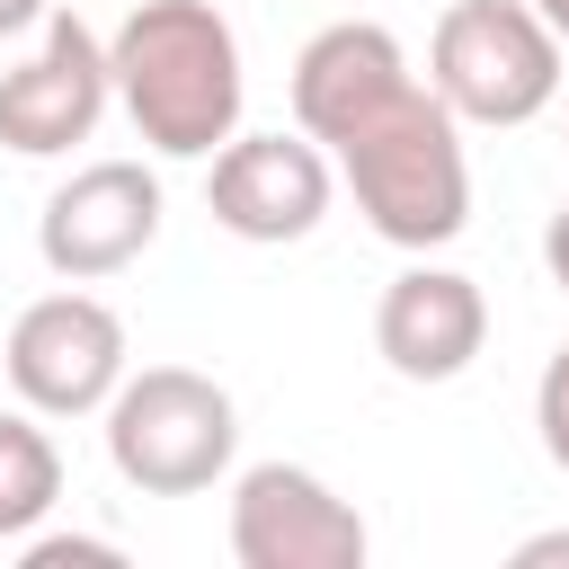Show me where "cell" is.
I'll return each instance as SVG.
<instances>
[{
    "label": "cell",
    "instance_id": "12",
    "mask_svg": "<svg viewBox=\"0 0 569 569\" xmlns=\"http://www.w3.org/2000/svg\"><path fill=\"white\" fill-rule=\"evenodd\" d=\"M533 427H542V453L569 471V347L542 365V382H533Z\"/></svg>",
    "mask_w": 569,
    "mask_h": 569
},
{
    "label": "cell",
    "instance_id": "1",
    "mask_svg": "<svg viewBox=\"0 0 569 569\" xmlns=\"http://www.w3.org/2000/svg\"><path fill=\"white\" fill-rule=\"evenodd\" d=\"M293 124L338 160L356 187V213L391 249H445L471 222V169H462V116L436 98V80L409 71L400 36L373 18H338L293 53Z\"/></svg>",
    "mask_w": 569,
    "mask_h": 569
},
{
    "label": "cell",
    "instance_id": "2",
    "mask_svg": "<svg viewBox=\"0 0 569 569\" xmlns=\"http://www.w3.org/2000/svg\"><path fill=\"white\" fill-rule=\"evenodd\" d=\"M116 98L133 133L160 160H213L240 133V36L213 0H133V18L107 36Z\"/></svg>",
    "mask_w": 569,
    "mask_h": 569
},
{
    "label": "cell",
    "instance_id": "14",
    "mask_svg": "<svg viewBox=\"0 0 569 569\" xmlns=\"http://www.w3.org/2000/svg\"><path fill=\"white\" fill-rule=\"evenodd\" d=\"M542 267H551V284L569 293V204L551 213V231H542Z\"/></svg>",
    "mask_w": 569,
    "mask_h": 569
},
{
    "label": "cell",
    "instance_id": "8",
    "mask_svg": "<svg viewBox=\"0 0 569 569\" xmlns=\"http://www.w3.org/2000/svg\"><path fill=\"white\" fill-rule=\"evenodd\" d=\"M107 98H116V62H107L98 27L71 18V9H53L44 44L18 71H0V142L27 151V160H53V151H71V142L98 133Z\"/></svg>",
    "mask_w": 569,
    "mask_h": 569
},
{
    "label": "cell",
    "instance_id": "4",
    "mask_svg": "<svg viewBox=\"0 0 569 569\" xmlns=\"http://www.w3.org/2000/svg\"><path fill=\"white\" fill-rule=\"evenodd\" d=\"M427 80L462 124H533L560 98V36L533 0H453L436 18Z\"/></svg>",
    "mask_w": 569,
    "mask_h": 569
},
{
    "label": "cell",
    "instance_id": "6",
    "mask_svg": "<svg viewBox=\"0 0 569 569\" xmlns=\"http://www.w3.org/2000/svg\"><path fill=\"white\" fill-rule=\"evenodd\" d=\"M240 569H365V516L302 462H249L231 480Z\"/></svg>",
    "mask_w": 569,
    "mask_h": 569
},
{
    "label": "cell",
    "instance_id": "15",
    "mask_svg": "<svg viewBox=\"0 0 569 569\" xmlns=\"http://www.w3.org/2000/svg\"><path fill=\"white\" fill-rule=\"evenodd\" d=\"M551 560H569V533H533V542H516V569H551Z\"/></svg>",
    "mask_w": 569,
    "mask_h": 569
},
{
    "label": "cell",
    "instance_id": "10",
    "mask_svg": "<svg viewBox=\"0 0 569 569\" xmlns=\"http://www.w3.org/2000/svg\"><path fill=\"white\" fill-rule=\"evenodd\" d=\"M373 347L400 382H453L471 373V356L489 347V302L471 276L453 267H400L382 284V311H373Z\"/></svg>",
    "mask_w": 569,
    "mask_h": 569
},
{
    "label": "cell",
    "instance_id": "16",
    "mask_svg": "<svg viewBox=\"0 0 569 569\" xmlns=\"http://www.w3.org/2000/svg\"><path fill=\"white\" fill-rule=\"evenodd\" d=\"M36 18H53V0H0V36H18V27H36Z\"/></svg>",
    "mask_w": 569,
    "mask_h": 569
},
{
    "label": "cell",
    "instance_id": "17",
    "mask_svg": "<svg viewBox=\"0 0 569 569\" xmlns=\"http://www.w3.org/2000/svg\"><path fill=\"white\" fill-rule=\"evenodd\" d=\"M533 9H542V27H551V36L569 44V0H533Z\"/></svg>",
    "mask_w": 569,
    "mask_h": 569
},
{
    "label": "cell",
    "instance_id": "11",
    "mask_svg": "<svg viewBox=\"0 0 569 569\" xmlns=\"http://www.w3.org/2000/svg\"><path fill=\"white\" fill-rule=\"evenodd\" d=\"M53 498H62V453H53V436H44L36 418H9V409H0V542L36 533Z\"/></svg>",
    "mask_w": 569,
    "mask_h": 569
},
{
    "label": "cell",
    "instance_id": "13",
    "mask_svg": "<svg viewBox=\"0 0 569 569\" xmlns=\"http://www.w3.org/2000/svg\"><path fill=\"white\" fill-rule=\"evenodd\" d=\"M89 560H98V569H116L124 551H116V542H98V533H44V542H27V569H89Z\"/></svg>",
    "mask_w": 569,
    "mask_h": 569
},
{
    "label": "cell",
    "instance_id": "9",
    "mask_svg": "<svg viewBox=\"0 0 569 569\" xmlns=\"http://www.w3.org/2000/svg\"><path fill=\"white\" fill-rule=\"evenodd\" d=\"M160 240V178L142 160H89L80 178H62L36 213V249L62 284H98L124 276L142 249Z\"/></svg>",
    "mask_w": 569,
    "mask_h": 569
},
{
    "label": "cell",
    "instance_id": "5",
    "mask_svg": "<svg viewBox=\"0 0 569 569\" xmlns=\"http://www.w3.org/2000/svg\"><path fill=\"white\" fill-rule=\"evenodd\" d=\"M0 365H9V391H18L36 418H89V409H107L116 382H124V320H116L98 293L62 284V293H44V302L18 311Z\"/></svg>",
    "mask_w": 569,
    "mask_h": 569
},
{
    "label": "cell",
    "instance_id": "3",
    "mask_svg": "<svg viewBox=\"0 0 569 569\" xmlns=\"http://www.w3.org/2000/svg\"><path fill=\"white\" fill-rule=\"evenodd\" d=\"M240 453V409L213 373L196 365H142L107 400V462L142 498H196L231 471Z\"/></svg>",
    "mask_w": 569,
    "mask_h": 569
},
{
    "label": "cell",
    "instance_id": "7",
    "mask_svg": "<svg viewBox=\"0 0 569 569\" xmlns=\"http://www.w3.org/2000/svg\"><path fill=\"white\" fill-rule=\"evenodd\" d=\"M329 196H338V160L311 133H231L213 151V178H204L213 222L231 240H258V249L311 240Z\"/></svg>",
    "mask_w": 569,
    "mask_h": 569
}]
</instances>
